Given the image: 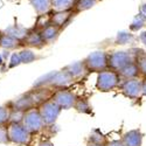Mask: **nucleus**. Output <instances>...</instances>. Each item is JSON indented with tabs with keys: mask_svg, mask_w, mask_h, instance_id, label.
<instances>
[{
	"mask_svg": "<svg viewBox=\"0 0 146 146\" xmlns=\"http://www.w3.org/2000/svg\"><path fill=\"white\" fill-rule=\"evenodd\" d=\"M139 12H141L144 15H146V3L141 4V6H140V11H139Z\"/></svg>",
	"mask_w": 146,
	"mask_h": 146,
	"instance_id": "37",
	"label": "nucleus"
},
{
	"mask_svg": "<svg viewBox=\"0 0 146 146\" xmlns=\"http://www.w3.org/2000/svg\"><path fill=\"white\" fill-rule=\"evenodd\" d=\"M137 40L135 34H132L130 31H120L116 35V43L120 46H125V44H132Z\"/></svg>",
	"mask_w": 146,
	"mask_h": 146,
	"instance_id": "22",
	"label": "nucleus"
},
{
	"mask_svg": "<svg viewBox=\"0 0 146 146\" xmlns=\"http://www.w3.org/2000/svg\"><path fill=\"white\" fill-rule=\"evenodd\" d=\"M146 26V15H144L141 12L133 18L131 25H130V32L131 33H136V32H139L141 31L144 27Z\"/></svg>",
	"mask_w": 146,
	"mask_h": 146,
	"instance_id": "26",
	"label": "nucleus"
},
{
	"mask_svg": "<svg viewBox=\"0 0 146 146\" xmlns=\"http://www.w3.org/2000/svg\"><path fill=\"white\" fill-rule=\"evenodd\" d=\"M7 1H17V0H7Z\"/></svg>",
	"mask_w": 146,
	"mask_h": 146,
	"instance_id": "40",
	"label": "nucleus"
},
{
	"mask_svg": "<svg viewBox=\"0 0 146 146\" xmlns=\"http://www.w3.org/2000/svg\"><path fill=\"white\" fill-rule=\"evenodd\" d=\"M138 40L146 47V31H144V32H141L140 34H139V36H138Z\"/></svg>",
	"mask_w": 146,
	"mask_h": 146,
	"instance_id": "34",
	"label": "nucleus"
},
{
	"mask_svg": "<svg viewBox=\"0 0 146 146\" xmlns=\"http://www.w3.org/2000/svg\"><path fill=\"white\" fill-rule=\"evenodd\" d=\"M36 146H54V144L50 141V140H42L41 143H39L38 145H36Z\"/></svg>",
	"mask_w": 146,
	"mask_h": 146,
	"instance_id": "36",
	"label": "nucleus"
},
{
	"mask_svg": "<svg viewBox=\"0 0 146 146\" xmlns=\"http://www.w3.org/2000/svg\"><path fill=\"white\" fill-rule=\"evenodd\" d=\"M0 144H4V145L9 144L8 133H7V125H0Z\"/></svg>",
	"mask_w": 146,
	"mask_h": 146,
	"instance_id": "32",
	"label": "nucleus"
},
{
	"mask_svg": "<svg viewBox=\"0 0 146 146\" xmlns=\"http://www.w3.org/2000/svg\"><path fill=\"white\" fill-rule=\"evenodd\" d=\"M11 108L6 103L4 105H0V125H7L9 120Z\"/></svg>",
	"mask_w": 146,
	"mask_h": 146,
	"instance_id": "28",
	"label": "nucleus"
},
{
	"mask_svg": "<svg viewBox=\"0 0 146 146\" xmlns=\"http://www.w3.org/2000/svg\"><path fill=\"white\" fill-rule=\"evenodd\" d=\"M136 62H137L138 68H139V70H140V74L146 77V52H143V53L138 56V58H137Z\"/></svg>",
	"mask_w": 146,
	"mask_h": 146,
	"instance_id": "30",
	"label": "nucleus"
},
{
	"mask_svg": "<svg viewBox=\"0 0 146 146\" xmlns=\"http://www.w3.org/2000/svg\"><path fill=\"white\" fill-rule=\"evenodd\" d=\"M61 32H62V31H61L58 27H56L55 25H53V23H50V22L40 31L44 44H52V43H54L58 39Z\"/></svg>",
	"mask_w": 146,
	"mask_h": 146,
	"instance_id": "16",
	"label": "nucleus"
},
{
	"mask_svg": "<svg viewBox=\"0 0 146 146\" xmlns=\"http://www.w3.org/2000/svg\"><path fill=\"white\" fill-rule=\"evenodd\" d=\"M1 34H3V31H0V36H1Z\"/></svg>",
	"mask_w": 146,
	"mask_h": 146,
	"instance_id": "41",
	"label": "nucleus"
},
{
	"mask_svg": "<svg viewBox=\"0 0 146 146\" xmlns=\"http://www.w3.org/2000/svg\"><path fill=\"white\" fill-rule=\"evenodd\" d=\"M7 133L9 143L15 145H29L32 141V135L22 125V123H8Z\"/></svg>",
	"mask_w": 146,
	"mask_h": 146,
	"instance_id": "3",
	"label": "nucleus"
},
{
	"mask_svg": "<svg viewBox=\"0 0 146 146\" xmlns=\"http://www.w3.org/2000/svg\"><path fill=\"white\" fill-rule=\"evenodd\" d=\"M76 14L74 13V11H61V12H52L49 14V21L50 23L58 27L61 31H63L72 20Z\"/></svg>",
	"mask_w": 146,
	"mask_h": 146,
	"instance_id": "10",
	"label": "nucleus"
},
{
	"mask_svg": "<svg viewBox=\"0 0 146 146\" xmlns=\"http://www.w3.org/2000/svg\"><path fill=\"white\" fill-rule=\"evenodd\" d=\"M88 72H101L108 69V53L95 50L83 60Z\"/></svg>",
	"mask_w": 146,
	"mask_h": 146,
	"instance_id": "4",
	"label": "nucleus"
},
{
	"mask_svg": "<svg viewBox=\"0 0 146 146\" xmlns=\"http://www.w3.org/2000/svg\"><path fill=\"white\" fill-rule=\"evenodd\" d=\"M21 146H29V145H21Z\"/></svg>",
	"mask_w": 146,
	"mask_h": 146,
	"instance_id": "42",
	"label": "nucleus"
},
{
	"mask_svg": "<svg viewBox=\"0 0 146 146\" xmlns=\"http://www.w3.org/2000/svg\"><path fill=\"white\" fill-rule=\"evenodd\" d=\"M74 109L78 113H83V115H91L92 113V108H91L89 101L87 98H84V97H77Z\"/></svg>",
	"mask_w": 146,
	"mask_h": 146,
	"instance_id": "25",
	"label": "nucleus"
},
{
	"mask_svg": "<svg viewBox=\"0 0 146 146\" xmlns=\"http://www.w3.org/2000/svg\"><path fill=\"white\" fill-rule=\"evenodd\" d=\"M121 80H131V78H139L141 76L140 70L138 68L137 62L130 63L125 66L124 68H121L119 71H117Z\"/></svg>",
	"mask_w": 146,
	"mask_h": 146,
	"instance_id": "17",
	"label": "nucleus"
},
{
	"mask_svg": "<svg viewBox=\"0 0 146 146\" xmlns=\"http://www.w3.org/2000/svg\"><path fill=\"white\" fill-rule=\"evenodd\" d=\"M77 97L78 96L75 92L68 90L67 88H62L54 90L50 100L54 101L60 106L61 110H69V109L74 108Z\"/></svg>",
	"mask_w": 146,
	"mask_h": 146,
	"instance_id": "6",
	"label": "nucleus"
},
{
	"mask_svg": "<svg viewBox=\"0 0 146 146\" xmlns=\"http://www.w3.org/2000/svg\"><path fill=\"white\" fill-rule=\"evenodd\" d=\"M119 91L129 100L136 101L141 96V80L140 78H131L123 80L118 87Z\"/></svg>",
	"mask_w": 146,
	"mask_h": 146,
	"instance_id": "8",
	"label": "nucleus"
},
{
	"mask_svg": "<svg viewBox=\"0 0 146 146\" xmlns=\"http://www.w3.org/2000/svg\"><path fill=\"white\" fill-rule=\"evenodd\" d=\"M21 48H35V49H41L46 44L42 40L41 33L38 28H29L26 36L20 42Z\"/></svg>",
	"mask_w": 146,
	"mask_h": 146,
	"instance_id": "9",
	"label": "nucleus"
},
{
	"mask_svg": "<svg viewBox=\"0 0 146 146\" xmlns=\"http://www.w3.org/2000/svg\"><path fill=\"white\" fill-rule=\"evenodd\" d=\"M72 82H74V80L71 78V76L68 74L64 69H62V70H54L52 81L49 83V87L53 88L54 90L62 89V88H67L68 86H70Z\"/></svg>",
	"mask_w": 146,
	"mask_h": 146,
	"instance_id": "12",
	"label": "nucleus"
},
{
	"mask_svg": "<svg viewBox=\"0 0 146 146\" xmlns=\"http://www.w3.org/2000/svg\"><path fill=\"white\" fill-rule=\"evenodd\" d=\"M21 64V60H20V55H19V52H15L13 53L11 56H9V61H8V66H7V69H13V68H17Z\"/></svg>",
	"mask_w": 146,
	"mask_h": 146,
	"instance_id": "31",
	"label": "nucleus"
},
{
	"mask_svg": "<svg viewBox=\"0 0 146 146\" xmlns=\"http://www.w3.org/2000/svg\"><path fill=\"white\" fill-rule=\"evenodd\" d=\"M21 64H29L32 62H35L36 60L41 58V56H38L31 48H21V50H19Z\"/></svg>",
	"mask_w": 146,
	"mask_h": 146,
	"instance_id": "24",
	"label": "nucleus"
},
{
	"mask_svg": "<svg viewBox=\"0 0 146 146\" xmlns=\"http://www.w3.org/2000/svg\"><path fill=\"white\" fill-rule=\"evenodd\" d=\"M88 143H92V144H98V145H105L106 140L104 135L100 131V130H94L90 133V137H89V141Z\"/></svg>",
	"mask_w": 146,
	"mask_h": 146,
	"instance_id": "27",
	"label": "nucleus"
},
{
	"mask_svg": "<svg viewBox=\"0 0 146 146\" xmlns=\"http://www.w3.org/2000/svg\"><path fill=\"white\" fill-rule=\"evenodd\" d=\"M144 139V133L140 129H133L125 132L120 141L124 146H141Z\"/></svg>",
	"mask_w": 146,
	"mask_h": 146,
	"instance_id": "13",
	"label": "nucleus"
},
{
	"mask_svg": "<svg viewBox=\"0 0 146 146\" xmlns=\"http://www.w3.org/2000/svg\"><path fill=\"white\" fill-rule=\"evenodd\" d=\"M7 104L9 105L11 109H17V110H21V111H25V112L27 110H29V109L35 108L28 92L18 96L17 98L9 101Z\"/></svg>",
	"mask_w": 146,
	"mask_h": 146,
	"instance_id": "14",
	"label": "nucleus"
},
{
	"mask_svg": "<svg viewBox=\"0 0 146 146\" xmlns=\"http://www.w3.org/2000/svg\"><path fill=\"white\" fill-rule=\"evenodd\" d=\"M100 1L101 0H76L72 11H74V13L77 15L78 13H81V12H86V11L92 8Z\"/></svg>",
	"mask_w": 146,
	"mask_h": 146,
	"instance_id": "21",
	"label": "nucleus"
},
{
	"mask_svg": "<svg viewBox=\"0 0 146 146\" xmlns=\"http://www.w3.org/2000/svg\"><path fill=\"white\" fill-rule=\"evenodd\" d=\"M76 0H52V11L61 12V11H70L74 8Z\"/></svg>",
	"mask_w": 146,
	"mask_h": 146,
	"instance_id": "23",
	"label": "nucleus"
},
{
	"mask_svg": "<svg viewBox=\"0 0 146 146\" xmlns=\"http://www.w3.org/2000/svg\"><path fill=\"white\" fill-rule=\"evenodd\" d=\"M105 146H124V145L121 144V141H120V140H118V139H115V140L106 141Z\"/></svg>",
	"mask_w": 146,
	"mask_h": 146,
	"instance_id": "33",
	"label": "nucleus"
},
{
	"mask_svg": "<svg viewBox=\"0 0 146 146\" xmlns=\"http://www.w3.org/2000/svg\"><path fill=\"white\" fill-rule=\"evenodd\" d=\"M27 32H28V28L22 27V26L18 25V23H14V25H11V26H8L5 31H3V33L8 34V35H11V36H13L14 39L19 40L20 42H21V40L26 36Z\"/></svg>",
	"mask_w": 146,
	"mask_h": 146,
	"instance_id": "20",
	"label": "nucleus"
},
{
	"mask_svg": "<svg viewBox=\"0 0 146 146\" xmlns=\"http://www.w3.org/2000/svg\"><path fill=\"white\" fill-rule=\"evenodd\" d=\"M5 66H6V61L4 60L1 53H0V68H1V67H5Z\"/></svg>",
	"mask_w": 146,
	"mask_h": 146,
	"instance_id": "38",
	"label": "nucleus"
},
{
	"mask_svg": "<svg viewBox=\"0 0 146 146\" xmlns=\"http://www.w3.org/2000/svg\"><path fill=\"white\" fill-rule=\"evenodd\" d=\"M38 15L48 14L52 11V0H28Z\"/></svg>",
	"mask_w": 146,
	"mask_h": 146,
	"instance_id": "18",
	"label": "nucleus"
},
{
	"mask_svg": "<svg viewBox=\"0 0 146 146\" xmlns=\"http://www.w3.org/2000/svg\"><path fill=\"white\" fill-rule=\"evenodd\" d=\"M141 95L146 97V77L141 80Z\"/></svg>",
	"mask_w": 146,
	"mask_h": 146,
	"instance_id": "35",
	"label": "nucleus"
},
{
	"mask_svg": "<svg viewBox=\"0 0 146 146\" xmlns=\"http://www.w3.org/2000/svg\"><path fill=\"white\" fill-rule=\"evenodd\" d=\"M0 48H3L4 50H14L18 48H21L20 46V41L14 39L13 36H11L8 34L3 33L0 36Z\"/></svg>",
	"mask_w": 146,
	"mask_h": 146,
	"instance_id": "19",
	"label": "nucleus"
},
{
	"mask_svg": "<svg viewBox=\"0 0 146 146\" xmlns=\"http://www.w3.org/2000/svg\"><path fill=\"white\" fill-rule=\"evenodd\" d=\"M23 115H25V111L17 110V109H11L8 123H22Z\"/></svg>",
	"mask_w": 146,
	"mask_h": 146,
	"instance_id": "29",
	"label": "nucleus"
},
{
	"mask_svg": "<svg viewBox=\"0 0 146 146\" xmlns=\"http://www.w3.org/2000/svg\"><path fill=\"white\" fill-rule=\"evenodd\" d=\"M87 146H105V145H98V144H92V143H88Z\"/></svg>",
	"mask_w": 146,
	"mask_h": 146,
	"instance_id": "39",
	"label": "nucleus"
},
{
	"mask_svg": "<svg viewBox=\"0 0 146 146\" xmlns=\"http://www.w3.org/2000/svg\"><path fill=\"white\" fill-rule=\"evenodd\" d=\"M143 52L145 50L140 48H130L127 50H115L108 53V69L119 71L125 66L136 62Z\"/></svg>",
	"mask_w": 146,
	"mask_h": 146,
	"instance_id": "1",
	"label": "nucleus"
},
{
	"mask_svg": "<svg viewBox=\"0 0 146 146\" xmlns=\"http://www.w3.org/2000/svg\"><path fill=\"white\" fill-rule=\"evenodd\" d=\"M22 125L26 127V130L31 133V135H38L44 129V123L42 120V117L39 112L38 108L29 109L23 115L22 119Z\"/></svg>",
	"mask_w": 146,
	"mask_h": 146,
	"instance_id": "5",
	"label": "nucleus"
},
{
	"mask_svg": "<svg viewBox=\"0 0 146 146\" xmlns=\"http://www.w3.org/2000/svg\"><path fill=\"white\" fill-rule=\"evenodd\" d=\"M33 101V104L35 108H38L46 101L52 98V95L54 92V89L50 87H39V88H32L29 91H27Z\"/></svg>",
	"mask_w": 146,
	"mask_h": 146,
	"instance_id": "11",
	"label": "nucleus"
},
{
	"mask_svg": "<svg viewBox=\"0 0 146 146\" xmlns=\"http://www.w3.org/2000/svg\"><path fill=\"white\" fill-rule=\"evenodd\" d=\"M119 74L115 70L106 69L104 71L98 72L96 78V89L101 92H109L118 89L119 84L121 83Z\"/></svg>",
	"mask_w": 146,
	"mask_h": 146,
	"instance_id": "2",
	"label": "nucleus"
},
{
	"mask_svg": "<svg viewBox=\"0 0 146 146\" xmlns=\"http://www.w3.org/2000/svg\"><path fill=\"white\" fill-rule=\"evenodd\" d=\"M39 112L42 117V120L46 126H49L55 124V121L57 120L60 113H61V109L60 106L52 100H48L44 103H42L41 105L38 106Z\"/></svg>",
	"mask_w": 146,
	"mask_h": 146,
	"instance_id": "7",
	"label": "nucleus"
},
{
	"mask_svg": "<svg viewBox=\"0 0 146 146\" xmlns=\"http://www.w3.org/2000/svg\"><path fill=\"white\" fill-rule=\"evenodd\" d=\"M63 69L71 76V78L74 81L84 78L89 74L87 68H86V66H84L83 61H76V62H72V63L66 66Z\"/></svg>",
	"mask_w": 146,
	"mask_h": 146,
	"instance_id": "15",
	"label": "nucleus"
}]
</instances>
